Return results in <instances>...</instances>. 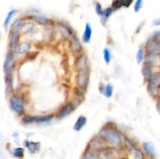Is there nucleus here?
I'll list each match as a JSON object with an SVG mask.
<instances>
[{
    "mask_svg": "<svg viewBox=\"0 0 160 159\" xmlns=\"http://www.w3.org/2000/svg\"><path fill=\"white\" fill-rule=\"evenodd\" d=\"M34 27V24L33 23H25L22 30H24L26 33H30Z\"/></svg>",
    "mask_w": 160,
    "mask_h": 159,
    "instance_id": "nucleus-37",
    "label": "nucleus"
},
{
    "mask_svg": "<svg viewBox=\"0 0 160 159\" xmlns=\"http://www.w3.org/2000/svg\"><path fill=\"white\" fill-rule=\"evenodd\" d=\"M107 146H106V144L105 143V142L103 141L101 137H98V136H95V137H93V138L88 142L86 149L92 150V151H95L99 153L102 150L104 149Z\"/></svg>",
    "mask_w": 160,
    "mask_h": 159,
    "instance_id": "nucleus-6",
    "label": "nucleus"
},
{
    "mask_svg": "<svg viewBox=\"0 0 160 159\" xmlns=\"http://www.w3.org/2000/svg\"><path fill=\"white\" fill-rule=\"evenodd\" d=\"M57 29L64 39H70V37L73 35V31L72 28L65 23H62V22L58 23Z\"/></svg>",
    "mask_w": 160,
    "mask_h": 159,
    "instance_id": "nucleus-10",
    "label": "nucleus"
},
{
    "mask_svg": "<svg viewBox=\"0 0 160 159\" xmlns=\"http://www.w3.org/2000/svg\"><path fill=\"white\" fill-rule=\"evenodd\" d=\"M18 12V11L16 10V9H12V10H10L6 15V17L5 18L4 23H3V27L5 28L6 30L8 29L9 26L10 25L11 20H12V17L16 15V14Z\"/></svg>",
    "mask_w": 160,
    "mask_h": 159,
    "instance_id": "nucleus-28",
    "label": "nucleus"
},
{
    "mask_svg": "<svg viewBox=\"0 0 160 159\" xmlns=\"http://www.w3.org/2000/svg\"><path fill=\"white\" fill-rule=\"evenodd\" d=\"M92 28L91 26V25L88 23H86L85 27H84V33H83L82 35V41L84 43H89L92 39Z\"/></svg>",
    "mask_w": 160,
    "mask_h": 159,
    "instance_id": "nucleus-20",
    "label": "nucleus"
},
{
    "mask_svg": "<svg viewBox=\"0 0 160 159\" xmlns=\"http://www.w3.org/2000/svg\"><path fill=\"white\" fill-rule=\"evenodd\" d=\"M69 49L72 53H74V54H81V53L83 47L78 36L73 35L70 37V43H69Z\"/></svg>",
    "mask_w": 160,
    "mask_h": 159,
    "instance_id": "nucleus-8",
    "label": "nucleus"
},
{
    "mask_svg": "<svg viewBox=\"0 0 160 159\" xmlns=\"http://www.w3.org/2000/svg\"><path fill=\"white\" fill-rule=\"evenodd\" d=\"M86 123H87V118L84 115H80L77 119L76 123L73 125V130H75L76 132H79L84 127Z\"/></svg>",
    "mask_w": 160,
    "mask_h": 159,
    "instance_id": "nucleus-22",
    "label": "nucleus"
},
{
    "mask_svg": "<svg viewBox=\"0 0 160 159\" xmlns=\"http://www.w3.org/2000/svg\"><path fill=\"white\" fill-rule=\"evenodd\" d=\"M29 19H31L34 22H36V23L42 25H47L50 22V20L47 17L42 15H32L31 17H29Z\"/></svg>",
    "mask_w": 160,
    "mask_h": 159,
    "instance_id": "nucleus-25",
    "label": "nucleus"
},
{
    "mask_svg": "<svg viewBox=\"0 0 160 159\" xmlns=\"http://www.w3.org/2000/svg\"><path fill=\"white\" fill-rule=\"evenodd\" d=\"M128 153L134 159H147V157L144 153L143 150L139 148L138 147H136L129 150Z\"/></svg>",
    "mask_w": 160,
    "mask_h": 159,
    "instance_id": "nucleus-19",
    "label": "nucleus"
},
{
    "mask_svg": "<svg viewBox=\"0 0 160 159\" xmlns=\"http://www.w3.org/2000/svg\"><path fill=\"white\" fill-rule=\"evenodd\" d=\"M23 147L27 148L28 152L31 154H38L40 151L41 148V143L40 142H34L30 141V140H24L23 143Z\"/></svg>",
    "mask_w": 160,
    "mask_h": 159,
    "instance_id": "nucleus-14",
    "label": "nucleus"
},
{
    "mask_svg": "<svg viewBox=\"0 0 160 159\" xmlns=\"http://www.w3.org/2000/svg\"><path fill=\"white\" fill-rule=\"evenodd\" d=\"M145 55V49L144 47H140L138 50V52L136 54V60L138 64H142L144 62V59Z\"/></svg>",
    "mask_w": 160,
    "mask_h": 159,
    "instance_id": "nucleus-30",
    "label": "nucleus"
},
{
    "mask_svg": "<svg viewBox=\"0 0 160 159\" xmlns=\"http://www.w3.org/2000/svg\"><path fill=\"white\" fill-rule=\"evenodd\" d=\"M89 80H90V70H89V68L78 70L76 78V82L78 87L83 89V90H86L88 86Z\"/></svg>",
    "mask_w": 160,
    "mask_h": 159,
    "instance_id": "nucleus-4",
    "label": "nucleus"
},
{
    "mask_svg": "<svg viewBox=\"0 0 160 159\" xmlns=\"http://www.w3.org/2000/svg\"><path fill=\"white\" fill-rule=\"evenodd\" d=\"M147 90L153 98L160 95V73H154L147 80Z\"/></svg>",
    "mask_w": 160,
    "mask_h": 159,
    "instance_id": "nucleus-2",
    "label": "nucleus"
},
{
    "mask_svg": "<svg viewBox=\"0 0 160 159\" xmlns=\"http://www.w3.org/2000/svg\"><path fill=\"white\" fill-rule=\"evenodd\" d=\"M55 117L54 114H49L46 115H42V116H35V122L34 123L37 124H43V123H49Z\"/></svg>",
    "mask_w": 160,
    "mask_h": 159,
    "instance_id": "nucleus-26",
    "label": "nucleus"
},
{
    "mask_svg": "<svg viewBox=\"0 0 160 159\" xmlns=\"http://www.w3.org/2000/svg\"><path fill=\"white\" fill-rule=\"evenodd\" d=\"M9 153L11 154V155L12 157H14L15 158L17 159H23L24 157V153H25V149L23 147H18L12 148L9 151Z\"/></svg>",
    "mask_w": 160,
    "mask_h": 159,
    "instance_id": "nucleus-24",
    "label": "nucleus"
},
{
    "mask_svg": "<svg viewBox=\"0 0 160 159\" xmlns=\"http://www.w3.org/2000/svg\"><path fill=\"white\" fill-rule=\"evenodd\" d=\"M97 136L101 137L109 147L121 148L123 147V137L115 127L107 125L100 129Z\"/></svg>",
    "mask_w": 160,
    "mask_h": 159,
    "instance_id": "nucleus-1",
    "label": "nucleus"
},
{
    "mask_svg": "<svg viewBox=\"0 0 160 159\" xmlns=\"http://www.w3.org/2000/svg\"><path fill=\"white\" fill-rule=\"evenodd\" d=\"M152 24L154 26H160V18H156L153 20Z\"/></svg>",
    "mask_w": 160,
    "mask_h": 159,
    "instance_id": "nucleus-42",
    "label": "nucleus"
},
{
    "mask_svg": "<svg viewBox=\"0 0 160 159\" xmlns=\"http://www.w3.org/2000/svg\"><path fill=\"white\" fill-rule=\"evenodd\" d=\"M81 159H101L99 153L92 150L86 149L81 155Z\"/></svg>",
    "mask_w": 160,
    "mask_h": 159,
    "instance_id": "nucleus-23",
    "label": "nucleus"
},
{
    "mask_svg": "<svg viewBox=\"0 0 160 159\" xmlns=\"http://www.w3.org/2000/svg\"><path fill=\"white\" fill-rule=\"evenodd\" d=\"M14 51L9 49L6 53L5 58L4 64H3V71H4L5 78H9L12 76V73L15 69V57H14Z\"/></svg>",
    "mask_w": 160,
    "mask_h": 159,
    "instance_id": "nucleus-3",
    "label": "nucleus"
},
{
    "mask_svg": "<svg viewBox=\"0 0 160 159\" xmlns=\"http://www.w3.org/2000/svg\"><path fill=\"white\" fill-rule=\"evenodd\" d=\"M20 32H14V31H10L9 37V49H14L17 44L20 41Z\"/></svg>",
    "mask_w": 160,
    "mask_h": 159,
    "instance_id": "nucleus-17",
    "label": "nucleus"
},
{
    "mask_svg": "<svg viewBox=\"0 0 160 159\" xmlns=\"http://www.w3.org/2000/svg\"><path fill=\"white\" fill-rule=\"evenodd\" d=\"M143 1L144 0H136L135 3H134V10L135 12H139L141 9L143 7Z\"/></svg>",
    "mask_w": 160,
    "mask_h": 159,
    "instance_id": "nucleus-36",
    "label": "nucleus"
},
{
    "mask_svg": "<svg viewBox=\"0 0 160 159\" xmlns=\"http://www.w3.org/2000/svg\"><path fill=\"white\" fill-rule=\"evenodd\" d=\"M152 39L154 41L157 42V43L160 44V31H156L152 36Z\"/></svg>",
    "mask_w": 160,
    "mask_h": 159,
    "instance_id": "nucleus-38",
    "label": "nucleus"
},
{
    "mask_svg": "<svg viewBox=\"0 0 160 159\" xmlns=\"http://www.w3.org/2000/svg\"><path fill=\"white\" fill-rule=\"evenodd\" d=\"M12 137H13V138H18L19 137V134L18 132H14L13 134H12Z\"/></svg>",
    "mask_w": 160,
    "mask_h": 159,
    "instance_id": "nucleus-43",
    "label": "nucleus"
},
{
    "mask_svg": "<svg viewBox=\"0 0 160 159\" xmlns=\"http://www.w3.org/2000/svg\"><path fill=\"white\" fill-rule=\"evenodd\" d=\"M120 148H112L106 147L99 152L101 159H118L120 157Z\"/></svg>",
    "mask_w": 160,
    "mask_h": 159,
    "instance_id": "nucleus-7",
    "label": "nucleus"
},
{
    "mask_svg": "<svg viewBox=\"0 0 160 159\" xmlns=\"http://www.w3.org/2000/svg\"><path fill=\"white\" fill-rule=\"evenodd\" d=\"M156 67H153L152 65H148L146 63H144L143 67H142V75H143V77L145 80H148L150 78V76L156 72L154 71V69Z\"/></svg>",
    "mask_w": 160,
    "mask_h": 159,
    "instance_id": "nucleus-21",
    "label": "nucleus"
},
{
    "mask_svg": "<svg viewBox=\"0 0 160 159\" xmlns=\"http://www.w3.org/2000/svg\"><path fill=\"white\" fill-rule=\"evenodd\" d=\"M103 59H104L105 62L107 64H109L111 62L112 59V55H111V52L108 48H106L103 50Z\"/></svg>",
    "mask_w": 160,
    "mask_h": 159,
    "instance_id": "nucleus-33",
    "label": "nucleus"
},
{
    "mask_svg": "<svg viewBox=\"0 0 160 159\" xmlns=\"http://www.w3.org/2000/svg\"><path fill=\"white\" fill-rule=\"evenodd\" d=\"M123 2V7L128 8L132 5V3L134 2V0H122Z\"/></svg>",
    "mask_w": 160,
    "mask_h": 159,
    "instance_id": "nucleus-39",
    "label": "nucleus"
},
{
    "mask_svg": "<svg viewBox=\"0 0 160 159\" xmlns=\"http://www.w3.org/2000/svg\"><path fill=\"white\" fill-rule=\"evenodd\" d=\"M142 150L146 157L149 159H156V152L154 144L152 142H144L142 143Z\"/></svg>",
    "mask_w": 160,
    "mask_h": 159,
    "instance_id": "nucleus-12",
    "label": "nucleus"
},
{
    "mask_svg": "<svg viewBox=\"0 0 160 159\" xmlns=\"http://www.w3.org/2000/svg\"><path fill=\"white\" fill-rule=\"evenodd\" d=\"M95 12H96L97 15L99 16L100 19L102 18L103 16H104V9L99 2H96V4H95Z\"/></svg>",
    "mask_w": 160,
    "mask_h": 159,
    "instance_id": "nucleus-34",
    "label": "nucleus"
},
{
    "mask_svg": "<svg viewBox=\"0 0 160 159\" xmlns=\"http://www.w3.org/2000/svg\"><path fill=\"white\" fill-rule=\"evenodd\" d=\"M145 49L146 52L154 53V54H157L160 55V44L154 41L152 39V37H150L146 41Z\"/></svg>",
    "mask_w": 160,
    "mask_h": 159,
    "instance_id": "nucleus-13",
    "label": "nucleus"
},
{
    "mask_svg": "<svg viewBox=\"0 0 160 159\" xmlns=\"http://www.w3.org/2000/svg\"><path fill=\"white\" fill-rule=\"evenodd\" d=\"M26 20L23 17H20L17 18L12 22V23L10 26V31H14V32H20V31L23 28V25L26 23Z\"/></svg>",
    "mask_w": 160,
    "mask_h": 159,
    "instance_id": "nucleus-18",
    "label": "nucleus"
},
{
    "mask_svg": "<svg viewBox=\"0 0 160 159\" xmlns=\"http://www.w3.org/2000/svg\"><path fill=\"white\" fill-rule=\"evenodd\" d=\"M156 108L160 113V95L156 98Z\"/></svg>",
    "mask_w": 160,
    "mask_h": 159,
    "instance_id": "nucleus-41",
    "label": "nucleus"
},
{
    "mask_svg": "<svg viewBox=\"0 0 160 159\" xmlns=\"http://www.w3.org/2000/svg\"><path fill=\"white\" fill-rule=\"evenodd\" d=\"M115 12L112 6H109V7L106 8L104 9V16H103L102 18H101V23L102 25H105L107 22V20L109 19V17L112 15L113 12Z\"/></svg>",
    "mask_w": 160,
    "mask_h": 159,
    "instance_id": "nucleus-29",
    "label": "nucleus"
},
{
    "mask_svg": "<svg viewBox=\"0 0 160 159\" xmlns=\"http://www.w3.org/2000/svg\"><path fill=\"white\" fill-rule=\"evenodd\" d=\"M145 21H143V22H142V23H140V24L138 25V27H137V31H136V33H139L141 31V30L142 29V27H143L144 26V25H145Z\"/></svg>",
    "mask_w": 160,
    "mask_h": 159,
    "instance_id": "nucleus-40",
    "label": "nucleus"
},
{
    "mask_svg": "<svg viewBox=\"0 0 160 159\" xmlns=\"http://www.w3.org/2000/svg\"><path fill=\"white\" fill-rule=\"evenodd\" d=\"M102 94L107 98H111L112 96V94H113V87H112V84H107L105 86Z\"/></svg>",
    "mask_w": 160,
    "mask_h": 159,
    "instance_id": "nucleus-31",
    "label": "nucleus"
},
{
    "mask_svg": "<svg viewBox=\"0 0 160 159\" xmlns=\"http://www.w3.org/2000/svg\"><path fill=\"white\" fill-rule=\"evenodd\" d=\"M75 67H76L78 71V70L88 68V56L85 53H81L79 55L78 59H76Z\"/></svg>",
    "mask_w": 160,
    "mask_h": 159,
    "instance_id": "nucleus-15",
    "label": "nucleus"
},
{
    "mask_svg": "<svg viewBox=\"0 0 160 159\" xmlns=\"http://www.w3.org/2000/svg\"><path fill=\"white\" fill-rule=\"evenodd\" d=\"M112 7L113 8L115 11L123 8V2H122V0H113L112 3Z\"/></svg>",
    "mask_w": 160,
    "mask_h": 159,
    "instance_id": "nucleus-35",
    "label": "nucleus"
},
{
    "mask_svg": "<svg viewBox=\"0 0 160 159\" xmlns=\"http://www.w3.org/2000/svg\"><path fill=\"white\" fill-rule=\"evenodd\" d=\"M144 63L152 65L153 67H158L160 65V55L151 52H146L144 59Z\"/></svg>",
    "mask_w": 160,
    "mask_h": 159,
    "instance_id": "nucleus-11",
    "label": "nucleus"
},
{
    "mask_svg": "<svg viewBox=\"0 0 160 159\" xmlns=\"http://www.w3.org/2000/svg\"><path fill=\"white\" fill-rule=\"evenodd\" d=\"M21 122L25 125L33 124L35 122V116H33V115H24L22 116Z\"/></svg>",
    "mask_w": 160,
    "mask_h": 159,
    "instance_id": "nucleus-32",
    "label": "nucleus"
},
{
    "mask_svg": "<svg viewBox=\"0 0 160 159\" xmlns=\"http://www.w3.org/2000/svg\"><path fill=\"white\" fill-rule=\"evenodd\" d=\"M75 104L73 102H67V104H64L62 108L58 112L57 116L58 118H64L70 115L73 111L75 110Z\"/></svg>",
    "mask_w": 160,
    "mask_h": 159,
    "instance_id": "nucleus-9",
    "label": "nucleus"
},
{
    "mask_svg": "<svg viewBox=\"0 0 160 159\" xmlns=\"http://www.w3.org/2000/svg\"><path fill=\"white\" fill-rule=\"evenodd\" d=\"M9 105L11 110L17 115H22L24 112V102L21 98L12 95L9 100Z\"/></svg>",
    "mask_w": 160,
    "mask_h": 159,
    "instance_id": "nucleus-5",
    "label": "nucleus"
},
{
    "mask_svg": "<svg viewBox=\"0 0 160 159\" xmlns=\"http://www.w3.org/2000/svg\"><path fill=\"white\" fill-rule=\"evenodd\" d=\"M123 146H124V147L126 148L128 151H129V150L132 149V148L138 147V145L132 139L127 137V136H124V137H123Z\"/></svg>",
    "mask_w": 160,
    "mask_h": 159,
    "instance_id": "nucleus-27",
    "label": "nucleus"
},
{
    "mask_svg": "<svg viewBox=\"0 0 160 159\" xmlns=\"http://www.w3.org/2000/svg\"><path fill=\"white\" fill-rule=\"evenodd\" d=\"M31 44L28 43L27 41H23V42H19L17 45V46L14 48L13 51L14 52L17 53L18 55H22L25 54V53L28 52V51L31 50Z\"/></svg>",
    "mask_w": 160,
    "mask_h": 159,
    "instance_id": "nucleus-16",
    "label": "nucleus"
}]
</instances>
